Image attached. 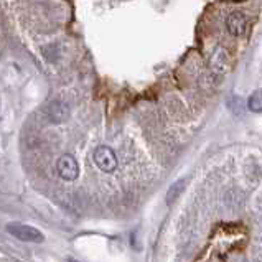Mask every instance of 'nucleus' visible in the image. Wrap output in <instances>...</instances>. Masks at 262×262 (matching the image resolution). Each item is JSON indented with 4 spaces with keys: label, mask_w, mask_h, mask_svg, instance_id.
Listing matches in <instances>:
<instances>
[{
    "label": "nucleus",
    "mask_w": 262,
    "mask_h": 262,
    "mask_svg": "<svg viewBox=\"0 0 262 262\" xmlns=\"http://www.w3.org/2000/svg\"><path fill=\"white\" fill-rule=\"evenodd\" d=\"M7 233L12 234L13 238L23 241V243H43L45 241L43 233L38 231L36 228L28 226V224H23V223H8Z\"/></svg>",
    "instance_id": "nucleus-1"
},
{
    "label": "nucleus",
    "mask_w": 262,
    "mask_h": 262,
    "mask_svg": "<svg viewBox=\"0 0 262 262\" xmlns=\"http://www.w3.org/2000/svg\"><path fill=\"white\" fill-rule=\"evenodd\" d=\"M226 26H228V31L231 35L241 36L246 31V26H248V18L244 17V13L233 12L226 20Z\"/></svg>",
    "instance_id": "nucleus-5"
},
{
    "label": "nucleus",
    "mask_w": 262,
    "mask_h": 262,
    "mask_svg": "<svg viewBox=\"0 0 262 262\" xmlns=\"http://www.w3.org/2000/svg\"><path fill=\"white\" fill-rule=\"evenodd\" d=\"M56 170H58V173H60L61 178L66 180V181L76 180L78 175H79V165L76 162V158L69 153L61 155L60 160L56 162Z\"/></svg>",
    "instance_id": "nucleus-3"
},
{
    "label": "nucleus",
    "mask_w": 262,
    "mask_h": 262,
    "mask_svg": "<svg viewBox=\"0 0 262 262\" xmlns=\"http://www.w3.org/2000/svg\"><path fill=\"white\" fill-rule=\"evenodd\" d=\"M185 186H186V180L185 178L176 180L175 183L170 186L168 191H167V196H165V200H167V205H172L175 200H178V196L183 193Z\"/></svg>",
    "instance_id": "nucleus-6"
},
{
    "label": "nucleus",
    "mask_w": 262,
    "mask_h": 262,
    "mask_svg": "<svg viewBox=\"0 0 262 262\" xmlns=\"http://www.w3.org/2000/svg\"><path fill=\"white\" fill-rule=\"evenodd\" d=\"M229 108H231V111L234 112L236 116L239 114H243L244 112V104H243V99L241 98H233V99H229Z\"/></svg>",
    "instance_id": "nucleus-8"
},
{
    "label": "nucleus",
    "mask_w": 262,
    "mask_h": 262,
    "mask_svg": "<svg viewBox=\"0 0 262 262\" xmlns=\"http://www.w3.org/2000/svg\"><path fill=\"white\" fill-rule=\"evenodd\" d=\"M46 112H48V119H50L51 122H55V124H61V122H65L69 117L68 104L65 103V101H60V99L51 101Z\"/></svg>",
    "instance_id": "nucleus-4"
},
{
    "label": "nucleus",
    "mask_w": 262,
    "mask_h": 262,
    "mask_svg": "<svg viewBox=\"0 0 262 262\" xmlns=\"http://www.w3.org/2000/svg\"><path fill=\"white\" fill-rule=\"evenodd\" d=\"M68 262H79V261H76V259H73V258H69V259H68Z\"/></svg>",
    "instance_id": "nucleus-9"
},
{
    "label": "nucleus",
    "mask_w": 262,
    "mask_h": 262,
    "mask_svg": "<svg viewBox=\"0 0 262 262\" xmlns=\"http://www.w3.org/2000/svg\"><path fill=\"white\" fill-rule=\"evenodd\" d=\"M94 163L106 173H112L117 168V157L111 147L101 145L94 150Z\"/></svg>",
    "instance_id": "nucleus-2"
},
{
    "label": "nucleus",
    "mask_w": 262,
    "mask_h": 262,
    "mask_svg": "<svg viewBox=\"0 0 262 262\" xmlns=\"http://www.w3.org/2000/svg\"><path fill=\"white\" fill-rule=\"evenodd\" d=\"M248 109L253 112H262V91H254L248 99Z\"/></svg>",
    "instance_id": "nucleus-7"
}]
</instances>
